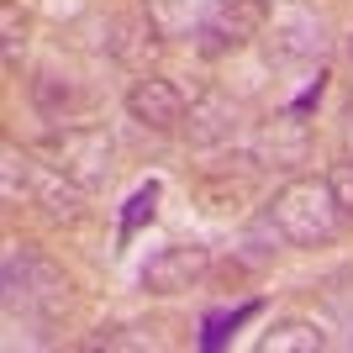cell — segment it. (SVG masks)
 I'll list each match as a JSON object with an SVG mask.
<instances>
[{
  "mask_svg": "<svg viewBox=\"0 0 353 353\" xmlns=\"http://www.w3.org/2000/svg\"><path fill=\"white\" fill-rule=\"evenodd\" d=\"M327 185H332V195H338L343 216H353V159H338V163H332Z\"/></svg>",
  "mask_w": 353,
  "mask_h": 353,
  "instance_id": "10",
  "label": "cell"
},
{
  "mask_svg": "<svg viewBox=\"0 0 353 353\" xmlns=\"http://www.w3.org/2000/svg\"><path fill=\"white\" fill-rule=\"evenodd\" d=\"M264 21H269V6H264V0H227L195 43H201V53H206V59H221V53H237L248 37H259V32H264Z\"/></svg>",
  "mask_w": 353,
  "mask_h": 353,
  "instance_id": "2",
  "label": "cell"
},
{
  "mask_svg": "<svg viewBox=\"0 0 353 353\" xmlns=\"http://www.w3.org/2000/svg\"><path fill=\"white\" fill-rule=\"evenodd\" d=\"M269 221L274 232L295 248H316V243H332L343 227V206L327 179H290L274 201H269Z\"/></svg>",
  "mask_w": 353,
  "mask_h": 353,
  "instance_id": "1",
  "label": "cell"
},
{
  "mask_svg": "<svg viewBox=\"0 0 353 353\" xmlns=\"http://www.w3.org/2000/svg\"><path fill=\"white\" fill-rule=\"evenodd\" d=\"M264 353H285V348H301V353H316V348H327V338L316 332L311 322H285V327H274L264 343H259Z\"/></svg>",
  "mask_w": 353,
  "mask_h": 353,
  "instance_id": "8",
  "label": "cell"
},
{
  "mask_svg": "<svg viewBox=\"0 0 353 353\" xmlns=\"http://www.w3.org/2000/svg\"><path fill=\"white\" fill-rule=\"evenodd\" d=\"M211 269V253L206 248H185V243H169V248H159L153 259H148V269H143V290H153V295H179V290H190L201 274Z\"/></svg>",
  "mask_w": 353,
  "mask_h": 353,
  "instance_id": "3",
  "label": "cell"
},
{
  "mask_svg": "<svg viewBox=\"0 0 353 353\" xmlns=\"http://www.w3.org/2000/svg\"><path fill=\"white\" fill-rule=\"evenodd\" d=\"M127 111H132L143 127H153V132H174L179 121L190 117V101H185L179 85H169V79H137V85L127 90Z\"/></svg>",
  "mask_w": 353,
  "mask_h": 353,
  "instance_id": "4",
  "label": "cell"
},
{
  "mask_svg": "<svg viewBox=\"0 0 353 353\" xmlns=\"http://www.w3.org/2000/svg\"><path fill=\"white\" fill-rule=\"evenodd\" d=\"M59 174H74L79 185H101L111 174V137L85 127V132H63L59 143V163H53Z\"/></svg>",
  "mask_w": 353,
  "mask_h": 353,
  "instance_id": "5",
  "label": "cell"
},
{
  "mask_svg": "<svg viewBox=\"0 0 353 353\" xmlns=\"http://www.w3.org/2000/svg\"><path fill=\"white\" fill-rule=\"evenodd\" d=\"M221 6L227 0H143V16L159 37H201Z\"/></svg>",
  "mask_w": 353,
  "mask_h": 353,
  "instance_id": "6",
  "label": "cell"
},
{
  "mask_svg": "<svg viewBox=\"0 0 353 353\" xmlns=\"http://www.w3.org/2000/svg\"><path fill=\"white\" fill-rule=\"evenodd\" d=\"M259 306H264V301H243L237 311H216V316H206V332H201V348H206V353H216L221 343H227V338L237 332V327L248 322V316H259Z\"/></svg>",
  "mask_w": 353,
  "mask_h": 353,
  "instance_id": "9",
  "label": "cell"
},
{
  "mask_svg": "<svg viewBox=\"0 0 353 353\" xmlns=\"http://www.w3.org/2000/svg\"><path fill=\"white\" fill-rule=\"evenodd\" d=\"M159 195H163L159 179H148V185H137V190H132V201L121 206V243H132L148 221L159 216Z\"/></svg>",
  "mask_w": 353,
  "mask_h": 353,
  "instance_id": "7",
  "label": "cell"
},
{
  "mask_svg": "<svg viewBox=\"0 0 353 353\" xmlns=\"http://www.w3.org/2000/svg\"><path fill=\"white\" fill-rule=\"evenodd\" d=\"M348 159H353V127H348Z\"/></svg>",
  "mask_w": 353,
  "mask_h": 353,
  "instance_id": "11",
  "label": "cell"
}]
</instances>
